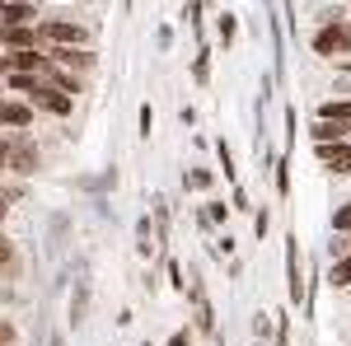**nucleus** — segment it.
Listing matches in <instances>:
<instances>
[{
  "instance_id": "nucleus-6",
  "label": "nucleus",
  "mask_w": 351,
  "mask_h": 346,
  "mask_svg": "<svg viewBox=\"0 0 351 346\" xmlns=\"http://www.w3.org/2000/svg\"><path fill=\"white\" fill-rule=\"evenodd\" d=\"M0 127H10V132H28V127H33V108L19 103V99H0Z\"/></svg>"
},
{
  "instance_id": "nucleus-15",
  "label": "nucleus",
  "mask_w": 351,
  "mask_h": 346,
  "mask_svg": "<svg viewBox=\"0 0 351 346\" xmlns=\"http://www.w3.org/2000/svg\"><path fill=\"white\" fill-rule=\"evenodd\" d=\"M332 230H337V234H351V201L332 211Z\"/></svg>"
},
{
  "instance_id": "nucleus-11",
  "label": "nucleus",
  "mask_w": 351,
  "mask_h": 346,
  "mask_svg": "<svg viewBox=\"0 0 351 346\" xmlns=\"http://www.w3.org/2000/svg\"><path fill=\"white\" fill-rule=\"evenodd\" d=\"M84 314H89V267H80V281L71 295V323H84Z\"/></svg>"
},
{
  "instance_id": "nucleus-23",
  "label": "nucleus",
  "mask_w": 351,
  "mask_h": 346,
  "mask_svg": "<svg viewBox=\"0 0 351 346\" xmlns=\"http://www.w3.org/2000/svg\"><path fill=\"white\" fill-rule=\"evenodd\" d=\"M10 258H14V248H10V239L0 234V262H10Z\"/></svg>"
},
{
  "instance_id": "nucleus-25",
  "label": "nucleus",
  "mask_w": 351,
  "mask_h": 346,
  "mask_svg": "<svg viewBox=\"0 0 351 346\" xmlns=\"http://www.w3.org/2000/svg\"><path fill=\"white\" fill-rule=\"evenodd\" d=\"M169 346H192V342H188V332H178V337H169Z\"/></svg>"
},
{
  "instance_id": "nucleus-1",
  "label": "nucleus",
  "mask_w": 351,
  "mask_h": 346,
  "mask_svg": "<svg viewBox=\"0 0 351 346\" xmlns=\"http://www.w3.org/2000/svg\"><path fill=\"white\" fill-rule=\"evenodd\" d=\"M38 42L52 52H71V47H89V28L71 24V19H47L38 24Z\"/></svg>"
},
{
  "instance_id": "nucleus-17",
  "label": "nucleus",
  "mask_w": 351,
  "mask_h": 346,
  "mask_svg": "<svg viewBox=\"0 0 351 346\" xmlns=\"http://www.w3.org/2000/svg\"><path fill=\"white\" fill-rule=\"evenodd\" d=\"M188 183L197 187V192H206V187H211V173H206V169H192V173H188Z\"/></svg>"
},
{
  "instance_id": "nucleus-26",
  "label": "nucleus",
  "mask_w": 351,
  "mask_h": 346,
  "mask_svg": "<svg viewBox=\"0 0 351 346\" xmlns=\"http://www.w3.org/2000/svg\"><path fill=\"white\" fill-rule=\"evenodd\" d=\"M5 211H10V197L0 192V225H5Z\"/></svg>"
},
{
  "instance_id": "nucleus-5",
  "label": "nucleus",
  "mask_w": 351,
  "mask_h": 346,
  "mask_svg": "<svg viewBox=\"0 0 351 346\" xmlns=\"http://www.w3.org/2000/svg\"><path fill=\"white\" fill-rule=\"evenodd\" d=\"M5 145H10L5 169H14V173H33V169H38V145H33V140L19 136V140H5Z\"/></svg>"
},
{
  "instance_id": "nucleus-16",
  "label": "nucleus",
  "mask_w": 351,
  "mask_h": 346,
  "mask_svg": "<svg viewBox=\"0 0 351 346\" xmlns=\"http://www.w3.org/2000/svg\"><path fill=\"white\" fill-rule=\"evenodd\" d=\"M5 84H10V89H19V94H33V75H14V71H10V75H5Z\"/></svg>"
},
{
  "instance_id": "nucleus-13",
  "label": "nucleus",
  "mask_w": 351,
  "mask_h": 346,
  "mask_svg": "<svg viewBox=\"0 0 351 346\" xmlns=\"http://www.w3.org/2000/svg\"><path fill=\"white\" fill-rule=\"evenodd\" d=\"M328 281H332L337 291H347V286H351V253H342L337 262L328 267Z\"/></svg>"
},
{
  "instance_id": "nucleus-20",
  "label": "nucleus",
  "mask_w": 351,
  "mask_h": 346,
  "mask_svg": "<svg viewBox=\"0 0 351 346\" xmlns=\"http://www.w3.org/2000/svg\"><path fill=\"white\" fill-rule=\"evenodd\" d=\"M150 127H155V112H150V103L141 108V136H150Z\"/></svg>"
},
{
  "instance_id": "nucleus-8",
  "label": "nucleus",
  "mask_w": 351,
  "mask_h": 346,
  "mask_svg": "<svg viewBox=\"0 0 351 346\" xmlns=\"http://www.w3.org/2000/svg\"><path fill=\"white\" fill-rule=\"evenodd\" d=\"M286 286H291V304L304 299V286H300V243L286 239Z\"/></svg>"
},
{
  "instance_id": "nucleus-19",
  "label": "nucleus",
  "mask_w": 351,
  "mask_h": 346,
  "mask_svg": "<svg viewBox=\"0 0 351 346\" xmlns=\"http://www.w3.org/2000/svg\"><path fill=\"white\" fill-rule=\"evenodd\" d=\"M216 155H220V164H225V173L234 178V155H230V145H216Z\"/></svg>"
},
{
  "instance_id": "nucleus-4",
  "label": "nucleus",
  "mask_w": 351,
  "mask_h": 346,
  "mask_svg": "<svg viewBox=\"0 0 351 346\" xmlns=\"http://www.w3.org/2000/svg\"><path fill=\"white\" fill-rule=\"evenodd\" d=\"M38 28H0V52L19 56V52H38Z\"/></svg>"
},
{
  "instance_id": "nucleus-7",
  "label": "nucleus",
  "mask_w": 351,
  "mask_h": 346,
  "mask_svg": "<svg viewBox=\"0 0 351 346\" xmlns=\"http://www.w3.org/2000/svg\"><path fill=\"white\" fill-rule=\"evenodd\" d=\"M314 155H319V164H324L328 173H351V145H314Z\"/></svg>"
},
{
  "instance_id": "nucleus-27",
  "label": "nucleus",
  "mask_w": 351,
  "mask_h": 346,
  "mask_svg": "<svg viewBox=\"0 0 351 346\" xmlns=\"http://www.w3.org/2000/svg\"><path fill=\"white\" fill-rule=\"evenodd\" d=\"M5 155H10V145H5V140H0V169H5Z\"/></svg>"
},
{
  "instance_id": "nucleus-24",
  "label": "nucleus",
  "mask_w": 351,
  "mask_h": 346,
  "mask_svg": "<svg viewBox=\"0 0 351 346\" xmlns=\"http://www.w3.org/2000/svg\"><path fill=\"white\" fill-rule=\"evenodd\" d=\"M5 75H10V56L0 52V84H5Z\"/></svg>"
},
{
  "instance_id": "nucleus-18",
  "label": "nucleus",
  "mask_w": 351,
  "mask_h": 346,
  "mask_svg": "<svg viewBox=\"0 0 351 346\" xmlns=\"http://www.w3.org/2000/svg\"><path fill=\"white\" fill-rule=\"evenodd\" d=\"M220 38L234 42V14H220Z\"/></svg>"
},
{
  "instance_id": "nucleus-9",
  "label": "nucleus",
  "mask_w": 351,
  "mask_h": 346,
  "mask_svg": "<svg viewBox=\"0 0 351 346\" xmlns=\"http://www.w3.org/2000/svg\"><path fill=\"white\" fill-rule=\"evenodd\" d=\"M52 66H61V71H94V52L89 47H71V52H52Z\"/></svg>"
},
{
  "instance_id": "nucleus-22",
  "label": "nucleus",
  "mask_w": 351,
  "mask_h": 346,
  "mask_svg": "<svg viewBox=\"0 0 351 346\" xmlns=\"http://www.w3.org/2000/svg\"><path fill=\"white\" fill-rule=\"evenodd\" d=\"M0 346H14V323H0Z\"/></svg>"
},
{
  "instance_id": "nucleus-12",
  "label": "nucleus",
  "mask_w": 351,
  "mask_h": 346,
  "mask_svg": "<svg viewBox=\"0 0 351 346\" xmlns=\"http://www.w3.org/2000/svg\"><path fill=\"white\" fill-rule=\"evenodd\" d=\"M314 122H347V127H351V99H328V103L319 108Z\"/></svg>"
},
{
  "instance_id": "nucleus-21",
  "label": "nucleus",
  "mask_w": 351,
  "mask_h": 346,
  "mask_svg": "<svg viewBox=\"0 0 351 346\" xmlns=\"http://www.w3.org/2000/svg\"><path fill=\"white\" fill-rule=\"evenodd\" d=\"M206 66H211V61H206V52H197V84L211 80V75H206Z\"/></svg>"
},
{
  "instance_id": "nucleus-3",
  "label": "nucleus",
  "mask_w": 351,
  "mask_h": 346,
  "mask_svg": "<svg viewBox=\"0 0 351 346\" xmlns=\"http://www.w3.org/2000/svg\"><path fill=\"white\" fill-rule=\"evenodd\" d=\"M28 108H43V112H52V117H71V99L66 94H56L52 84H33V94H28Z\"/></svg>"
},
{
  "instance_id": "nucleus-14",
  "label": "nucleus",
  "mask_w": 351,
  "mask_h": 346,
  "mask_svg": "<svg viewBox=\"0 0 351 346\" xmlns=\"http://www.w3.org/2000/svg\"><path fill=\"white\" fill-rule=\"evenodd\" d=\"M202 225H230V206H225V201H211L206 215H202Z\"/></svg>"
},
{
  "instance_id": "nucleus-2",
  "label": "nucleus",
  "mask_w": 351,
  "mask_h": 346,
  "mask_svg": "<svg viewBox=\"0 0 351 346\" xmlns=\"http://www.w3.org/2000/svg\"><path fill=\"white\" fill-rule=\"evenodd\" d=\"M309 47H314V56H347L351 52V24H324L314 38H309Z\"/></svg>"
},
{
  "instance_id": "nucleus-10",
  "label": "nucleus",
  "mask_w": 351,
  "mask_h": 346,
  "mask_svg": "<svg viewBox=\"0 0 351 346\" xmlns=\"http://www.w3.org/2000/svg\"><path fill=\"white\" fill-rule=\"evenodd\" d=\"M43 84H52L56 94H66V99L84 89V80H80V75H71V71H61V66H47V75H43Z\"/></svg>"
}]
</instances>
